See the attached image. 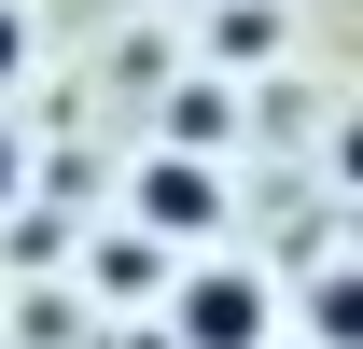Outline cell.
<instances>
[{
    "label": "cell",
    "mask_w": 363,
    "mask_h": 349,
    "mask_svg": "<svg viewBox=\"0 0 363 349\" xmlns=\"http://www.w3.org/2000/svg\"><path fill=\"white\" fill-rule=\"evenodd\" d=\"M279 349H363V265L321 252L308 279H279Z\"/></svg>",
    "instance_id": "3"
},
{
    "label": "cell",
    "mask_w": 363,
    "mask_h": 349,
    "mask_svg": "<svg viewBox=\"0 0 363 349\" xmlns=\"http://www.w3.org/2000/svg\"><path fill=\"white\" fill-rule=\"evenodd\" d=\"M154 294H168V349H279V265L238 252V238L224 252H182Z\"/></svg>",
    "instance_id": "1"
},
{
    "label": "cell",
    "mask_w": 363,
    "mask_h": 349,
    "mask_svg": "<svg viewBox=\"0 0 363 349\" xmlns=\"http://www.w3.org/2000/svg\"><path fill=\"white\" fill-rule=\"evenodd\" d=\"M112 223L126 238H154V252H224L238 238V182H224V154H168V140H140V168H126V196H112Z\"/></svg>",
    "instance_id": "2"
},
{
    "label": "cell",
    "mask_w": 363,
    "mask_h": 349,
    "mask_svg": "<svg viewBox=\"0 0 363 349\" xmlns=\"http://www.w3.org/2000/svg\"><path fill=\"white\" fill-rule=\"evenodd\" d=\"M196 14H210V28H196L210 84H224V70H266V56L294 43V28H279V0H196Z\"/></svg>",
    "instance_id": "4"
},
{
    "label": "cell",
    "mask_w": 363,
    "mask_h": 349,
    "mask_svg": "<svg viewBox=\"0 0 363 349\" xmlns=\"http://www.w3.org/2000/svg\"><path fill=\"white\" fill-rule=\"evenodd\" d=\"M28 70H43V14H28V0H0V112H14Z\"/></svg>",
    "instance_id": "5"
},
{
    "label": "cell",
    "mask_w": 363,
    "mask_h": 349,
    "mask_svg": "<svg viewBox=\"0 0 363 349\" xmlns=\"http://www.w3.org/2000/svg\"><path fill=\"white\" fill-rule=\"evenodd\" d=\"M28 182H43V140H28V126H14V112H0V223L28 210Z\"/></svg>",
    "instance_id": "6"
}]
</instances>
